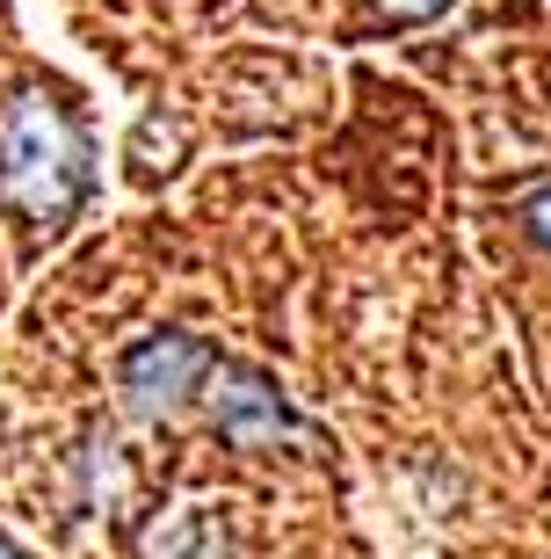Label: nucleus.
I'll return each instance as SVG.
<instances>
[{
	"instance_id": "obj_1",
	"label": "nucleus",
	"mask_w": 551,
	"mask_h": 559,
	"mask_svg": "<svg viewBox=\"0 0 551 559\" xmlns=\"http://www.w3.org/2000/svg\"><path fill=\"white\" fill-rule=\"evenodd\" d=\"M95 197V139L51 87H22L0 109V211L29 233H59Z\"/></svg>"
},
{
	"instance_id": "obj_2",
	"label": "nucleus",
	"mask_w": 551,
	"mask_h": 559,
	"mask_svg": "<svg viewBox=\"0 0 551 559\" xmlns=\"http://www.w3.org/2000/svg\"><path fill=\"white\" fill-rule=\"evenodd\" d=\"M204 407H211V429L232 443V451H276L298 436V415H290L284 385L254 364H211L204 378Z\"/></svg>"
},
{
	"instance_id": "obj_3",
	"label": "nucleus",
	"mask_w": 551,
	"mask_h": 559,
	"mask_svg": "<svg viewBox=\"0 0 551 559\" xmlns=\"http://www.w3.org/2000/svg\"><path fill=\"white\" fill-rule=\"evenodd\" d=\"M211 364H218V356H211L196 334H145V342L123 349L117 385H123V400H131L139 415H160L167 421V415H182L189 400L204 393Z\"/></svg>"
},
{
	"instance_id": "obj_4",
	"label": "nucleus",
	"mask_w": 551,
	"mask_h": 559,
	"mask_svg": "<svg viewBox=\"0 0 551 559\" xmlns=\"http://www.w3.org/2000/svg\"><path fill=\"white\" fill-rule=\"evenodd\" d=\"M153 559H232V538L211 516H175L167 538L153 545Z\"/></svg>"
},
{
	"instance_id": "obj_5",
	"label": "nucleus",
	"mask_w": 551,
	"mask_h": 559,
	"mask_svg": "<svg viewBox=\"0 0 551 559\" xmlns=\"http://www.w3.org/2000/svg\"><path fill=\"white\" fill-rule=\"evenodd\" d=\"M378 15H392V22H429V15H443L450 0H370Z\"/></svg>"
},
{
	"instance_id": "obj_6",
	"label": "nucleus",
	"mask_w": 551,
	"mask_h": 559,
	"mask_svg": "<svg viewBox=\"0 0 551 559\" xmlns=\"http://www.w3.org/2000/svg\"><path fill=\"white\" fill-rule=\"evenodd\" d=\"M523 226H530L537 248H551V189H537L530 204H523Z\"/></svg>"
},
{
	"instance_id": "obj_7",
	"label": "nucleus",
	"mask_w": 551,
	"mask_h": 559,
	"mask_svg": "<svg viewBox=\"0 0 551 559\" xmlns=\"http://www.w3.org/2000/svg\"><path fill=\"white\" fill-rule=\"evenodd\" d=\"M0 559H29V552H15V545H8V538H0Z\"/></svg>"
}]
</instances>
